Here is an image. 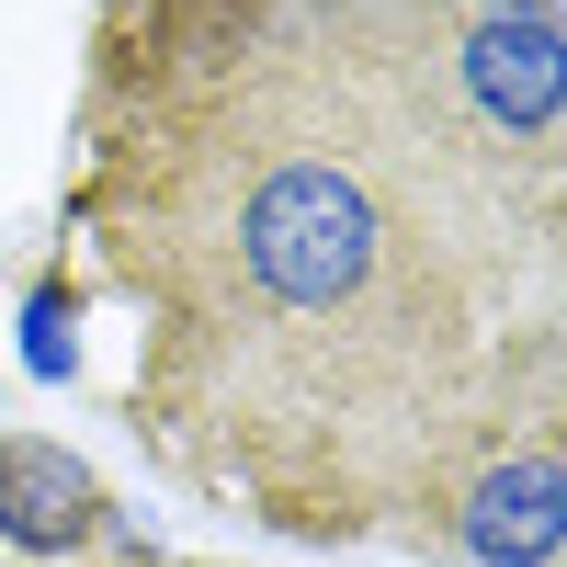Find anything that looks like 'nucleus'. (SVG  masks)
Instances as JSON below:
<instances>
[{
	"instance_id": "obj_2",
	"label": "nucleus",
	"mask_w": 567,
	"mask_h": 567,
	"mask_svg": "<svg viewBox=\"0 0 567 567\" xmlns=\"http://www.w3.org/2000/svg\"><path fill=\"white\" fill-rule=\"evenodd\" d=\"M443 80L477 136L499 148H556L567 136V23L545 12H477L465 0V23L443 34Z\"/></svg>"
},
{
	"instance_id": "obj_3",
	"label": "nucleus",
	"mask_w": 567,
	"mask_h": 567,
	"mask_svg": "<svg viewBox=\"0 0 567 567\" xmlns=\"http://www.w3.org/2000/svg\"><path fill=\"white\" fill-rule=\"evenodd\" d=\"M443 545L477 556V567H556V545H567V454L556 443H523V454L477 465V477L454 488Z\"/></svg>"
},
{
	"instance_id": "obj_5",
	"label": "nucleus",
	"mask_w": 567,
	"mask_h": 567,
	"mask_svg": "<svg viewBox=\"0 0 567 567\" xmlns=\"http://www.w3.org/2000/svg\"><path fill=\"white\" fill-rule=\"evenodd\" d=\"M23 329H34L23 363H34V374H69V296H34V318H23Z\"/></svg>"
},
{
	"instance_id": "obj_4",
	"label": "nucleus",
	"mask_w": 567,
	"mask_h": 567,
	"mask_svg": "<svg viewBox=\"0 0 567 567\" xmlns=\"http://www.w3.org/2000/svg\"><path fill=\"white\" fill-rule=\"evenodd\" d=\"M0 534L34 545V556H80V545H114V499L91 465H69L58 443H0Z\"/></svg>"
},
{
	"instance_id": "obj_1",
	"label": "nucleus",
	"mask_w": 567,
	"mask_h": 567,
	"mask_svg": "<svg viewBox=\"0 0 567 567\" xmlns=\"http://www.w3.org/2000/svg\"><path fill=\"white\" fill-rule=\"evenodd\" d=\"M386 250L398 227L374 205V182L341 171V159H272L250 182L239 227H227V261L261 307L284 318H329V307H363L374 284H386Z\"/></svg>"
}]
</instances>
